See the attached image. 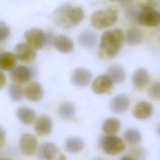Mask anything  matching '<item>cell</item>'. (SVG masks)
Segmentation results:
<instances>
[{"label": "cell", "instance_id": "6da1fadb", "mask_svg": "<svg viewBox=\"0 0 160 160\" xmlns=\"http://www.w3.org/2000/svg\"><path fill=\"white\" fill-rule=\"evenodd\" d=\"M124 39V33L119 28L104 31L101 36L99 43V56L106 59L113 58L119 52Z\"/></svg>", "mask_w": 160, "mask_h": 160}, {"label": "cell", "instance_id": "7a4b0ae2", "mask_svg": "<svg viewBox=\"0 0 160 160\" xmlns=\"http://www.w3.org/2000/svg\"><path fill=\"white\" fill-rule=\"evenodd\" d=\"M84 18V11L81 8L70 4L58 8L53 13L56 24L64 29L71 28L78 25Z\"/></svg>", "mask_w": 160, "mask_h": 160}, {"label": "cell", "instance_id": "3957f363", "mask_svg": "<svg viewBox=\"0 0 160 160\" xmlns=\"http://www.w3.org/2000/svg\"><path fill=\"white\" fill-rule=\"evenodd\" d=\"M118 18V9L115 8H109L94 12L91 16L90 22L93 28L101 29L113 25Z\"/></svg>", "mask_w": 160, "mask_h": 160}, {"label": "cell", "instance_id": "277c9868", "mask_svg": "<svg viewBox=\"0 0 160 160\" xmlns=\"http://www.w3.org/2000/svg\"><path fill=\"white\" fill-rule=\"evenodd\" d=\"M101 140V147L108 154L116 155L119 154L126 148L123 141L116 136L108 135Z\"/></svg>", "mask_w": 160, "mask_h": 160}, {"label": "cell", "instance_id": "5b68a950", "mask_svg": "<svg viewBox=\"0 0 160 160\" xmlns=\"http://www.w3.org/2000/svg\"><path fill=\"white\" fill-rule=\"evenodd\" d=\"M24 38L27 44L34 50L41 49L46 42V35L39 28H32L26 31Z\"/></svg>", "mask_w": 160, "mask_h": 160}, {"label": "cell", "instance_id": "8992f818", "mask_svg": "<svg viewBox=\"0 0 160 160\" xmlns=\"http://www.w3.org/2000/svg\"><path fill=\"white\" fill-rule=\"evenodd\" d=\"M160 14L155 8L141 9L138 17V22L146 27H154L159 24Z\"/></svg>", "mask_w": 160, "mask_h": 160}, {"label": "cell", "instance_id": "52a82bcc", "mask_svg": "<svg viewBox=\"0 0 160 160\" xmlns=\"http://www.w3.org/2000/svg\"><path fill=\"white\" fill-rule=\"evenodd\" d=\"M38 147L37 139L32 134L25 133L21 136L19 140V148L25 156H31L36 151Z\"/></svg>", "mask_w": 160, "mask_h": 160}, {"label": "cell", "instance_id": "ba28073f", "mask_svg": "<svg viewBox=\"0 0 160 160\" xmlns=\"http://www.w3.org/2000/svg\"><path fill=\"white\" fill-rule=\"evenodd\" d=\"M14 52L17 59L23 63H31L36 58L35 50L27 43L21 42L18 44L15 47Z\"/></svg>", "mask_w": 160, "mask_h": 160}, {"label": "cell", "instance_id": "9c48e42d", "mask_svg": "<svg viewBox=\"0 0 160 160\" xmlns=\"http://www.w3.org/2000/svg\"><path fill=\"white\" fill-rule=\"evenodd\" d=\"M92 77V73L88 69L83 68H78L72 71L71 81L74 86L84 88L89 84Z\"/></svg>", "mask_w": 160, "mask_h": 160}, {"label": "cell", "instance_id": "30bf717a", "mask_svg": "<svg viewBox=\"0 0 160 160\" xmlns=\"http://www.w3.org/2000/svg\"><path fill=\"white\" fill-rule=\"evenodd\" d=\"M9 78L15 83L23 84L27 83L31 76V70L25 66H18L9 71Z\"/></svg>", "mask_w": 160, "mask_h": 160}, {"label": "cell", "instance_id": "8fae6325", "mask_svg": "<svg viewBox=\"0 0 160 160\" xmlns=\"http://www.w3.org/2000/svg\"><path fill=\"white\" fill-rule=\"evenodd\" d=\"M113 88V82L107 75H100L95 78L92 84L93 92L98 94L109 92Z\"/></svg>", "mask_w": 160, "mask_h": 160}, {"label": "cell", "instance_id": "7c38bea8", "mask_svg": "<svg viewBox=\"0 0 160 160\" xmlns=\"http://www.w3.org/2000/svg\"><path fill=\"white\" fill-rule=\"evenodd\" d=\"M149 74L144 68H139L132 74V83L134 88L138 91H142L149 82Z\"/></svg>", "mask_w": 160, "mask_h": 160}, {"label": "cell", "instance_id": "4fadbf2b", "mask_svg": "<svg viewBox=\"0 0 160 160\" xmlns=\"http://www.w3.org/2000/svg\"><path fill=\"white\" fill-rule=\"evenodd\" d=\"M39 156L42 158H45L49 160L54 159L56 158L64 159L66 158L63 154H61L58 147L52 143H46L42 144L39 151Z\"/></svg>", "mask_w": 160, "mask_h": 160}, {"label": "cell", "instance_id": "5bb4252c", "mask_svg": "<svg viewBox=\"0 0 160 160\" xmlns=\"http://www.w3.org/2000/svg\"><path fill=\"white\" fill-rule=\"evenodd\" d=\"M129 106V99L125 94H118L114 96L110 101L109 108L114 113L126 112Z\"/></svg>", "mask_w": 160, "mask_h": 160}, {"label": "cell", "instance_id": "9a60e30c", "mask_svg": "<svg viewBox=\"0 0 160 160\" xmlns=\"http://www.w3.org/2000/svg\"><path fill=\"white\" fill-rule=\"evenodd\" d=\"M52 128L51 118L46 115H42L36 121L34 131L40 136H47L51 133Z\"/></svg>", "mask_w": 160, "mask_h": 160}, {"label": "cell", "instance_id": "2e32d148", "mask_svg": "<svg viewBox=\"0 0 160 160\" xmlns=\"http://www.w3.org/2000/svg\"><path fill=\"white\" fill-rule=\"evenodd\" d=\"M24 94L29 101H38L42 98L44 91L41 84L38 82H32L25 88Z\"/></svg>", "mask_w": 160, "mask_h": 160}, {"label": "cell", "instance_id": "e0dca14e", "mask_svg": "<svg viewBox=\"0 0 160 160\" xmlns=\"http://www.w3.org/2000/svg\"><path fill=\"white\" fill-rule=\"evenodd\" d=\"M152 105L147 101L138 102L133 108V116L138 119H146L149 118L152 114Z\"/></svg>", "mask_w": 160, "mask_h": 160}, {"label": "cell", "instance_id": "ac0fdd59", "mask_svg": "<svg viewBox=\"0 0 160 160\" xmlns=\"http://www.w3.org/2000/svg\"><path fill=\"white\" fill-rule=\"evenodd\" d=\"M52 42L56 49L62 53L71 52L74 47L72 40L64 35H59L55 37L52 40Z\"/></svg>", "mask_w": 160, "mask_h": 160}, {"label": "cell", "instance_id": "d6986e66", "mask_svg": "<svg viewBox=\"0 0 160 160\" xmlns=\"http://www.w3.org/2000/svg\"><path fill=\"white\" fill-rule=\"evenodd\" d=\"M16 116L22 124L26 125L32 124L36 119L35 112L26 106H20L17 109Z\"/></svg>", "mask_w": 160, "mask_h": 160}, {"label": "cell", "instance_id": "ffe728a7", "mask_svg": "<svg viewBox=\"0 0 160 160\" xmlns=\"http://www.w3.org/2000/svg\"><path fill=\"white\" fill-rule=\"evenodd\" d=\"M17 58L11 52L6 51L0 54V69L3 71H11L16 65Z\"/></svg>", "mask_w": 160, "mask_h": 160}, {"label": "cell", "instance_id": "44dd1931", "mask_svg": "<svg viewBox=\"0 0 160 160\" xmlns=\"http://www.w3.org/2000/svg\"><path fill=\"white\" fill-rule=\"evenodd\" d=\"M113 83H121L126 78V72L124 68L120 65H112L110 66L106 74Z\"/></svg>", "mask_w": 160, "mask_h": 160}, {"label": "cell", "instance_id": "7402d4cb", "mask_svg": "<svg viewBox=\"0 0 160 160\" xmlns=\"http://www.w3.org/2000/svg\"><path fill=\"white\" fill-rule=\"evenodd\" d=\"M96 34L89 31L81 32L78 37L79 44L87 49L93 48L96 44Z\"/></svg>", "mask_w": 160, "mask_h": 160}, {"label": "cell", "instance_id": "603a6c76", "mask_svg": "<svg viewBox=\"0 0 160 160\" xmlns=\"http://www.w3.org/2000/svg\"><path fill=\"white\" fill-rule=\"evenodd\" d=\"M121 129L119 120L115 118H109L104 121L102 124V129L107 135H114Z\"/></svg>", "mask_w": 160, "mask_h": 160}, {"label": "cell", "instance_id": "cb8c5ba5", "mask_svg": "<svg viewBox=\"0 0 160 160\" xmlns=\"http://www.w3.org/2000/svg\"><path fill=\"white\" fill-rule=\"evenodd\" d=\"M76 113V108L69 102L61 103L58 109V116L64 120H70L73 118Z\"/></svg>", "mask_w": 160, "mask_h": 160}, {"label": "cell", "instance_id": "d4e9b609", "mask_svg": "<svg viewBox=\"0 0 160 160\" xmlns=\"http://www.w3.org/2000/svg\"><path fill=\"white\" fill-rule=\"evenodd\" d=\"M64 147L68 152L77 153L83 149L84 142L80 138L70 137L66 139Z\"/></svg>", "mask_w": 160, "mask_h": 160}, {"label": "cell", "instance_id": "484cf974", "mask_svg": "<svg viewBox=\"0 0 160 160\" xmlns=\"http://www.w3.org/2000/svg\"><path fill=\"white\" fill-rule=\"evenodd\" d=\"M143 39V34L142 31L136 28H133L129 29L126 35L125 40L128 44L135 46L141 42Z\"/></svg>", "mask_w": 160, "mask_h": 160}, {"label": "cell", "instance_id": "4316f807", "mask_svg": "<svg viewBox=\"0 0 160 160\" xmlns=\"http://www.w3.org/2000/svg\"><path fill=\"white\" fill-rule=\"evenodd\" d=\"M124 138L128 144L137 145L141 142L142 136L138 129L135 128H129L125 131Z\"/></svg>", "mask_w": 160, "mask_h": 160}, {"label": "cell", "instance_id": "83f0119b", "mask_svg": "<svg viewBox=\"0 0 160 160\" xmlns=\"http://www.w3.org/2000/svg\"><path fill=\"white\" fill-rule=\"evenodd\" d=\"M8 94L12 101L18 102L24 96V89L19 84H12L8 88Z\"/></svg>", "mask_w": 160, "mask_h": 160}, {"label": "cell", "instance_id": "f1b7e54d", "mask_svg": "<svg viewBox=\"0 0 160 160\" xmlns=\"http://www.w3.org/2000/svg\"><path fill=\"white\" fill-rule=\"evenodd\" d=\"M148 94L150 99L154 101H159L160 99V83L159 82H154L149 88Z\"/></svg>", "mask_w": 160, "mask_h": 160}, {"label": "cell", "instance_id": "f546056e", "mask_svg": "<svg viewBox=\"0 0 160 160\" xmlns=\"http://www.w3.org/2000/svg\"><path fill=\"white\" fill-rule=\"evenodd\" d=\"M139 11L137 8L130 6L126 11V16L129 21L132 22H138V17Z\"/></svg>", "mask_w": 160, "mask_h": 160}, {"label": "cell", "instance_id": "4dcf8cb0", "mask_svg": "<svg viewBox=\"0 0 160 160\" xmlns=\"http://www.w3.org/2000/svg\"><path fill=\"white\" fill-rule=\"evenodd\" d=\"M10 30L8 26L3 21H0V42L4 41L9 35Z\"/></svg>", "mask_w": 160, "mask_h": 160}, {"label": "cell", "instance_id": "1f68e13d", "mask_svg": "<svg viewBox=\"0 0 160 160\" xmlns=\"http://www.w3.org/2000/svg\"><path fill=\"white\" fill-rule=\"evenodd\" d=\"M6 140V132L4 129L0 126V149H1L5 145Z\"/></svg>", "mask_w": 160, "mask_h": 160}, {"label": "cell", "instance_id": "d6a6232c", "mask_svg": "<svg viewBox=\"0 0 160 160\" xmlns=\"http://www.w3.org/2000/svg\"><path fill=\"white\" fill-rule=\"evenodd\" d=\"M6 83V78L4 75V74L0 71V90L2 89Z\"/></svg>", "mask_w": 160, "mask_h": 160}, {"label": "cell", "instance_id": "836d02e7", "mask_svg": "<svg viewBox=\"0 0 160 160\" xmlns=\"http://www.w3.org/2000/svg\"><path fill=\"white\" fill-rule=\"evenodd\" d=\"M111 1H118V2H120V1H122V2H126L128 0H109Z\"/></svg>", "mask_w": 160, "mask_h": 160}, {"label": "cell", "instance_id": "e575fe53", "mask_svg": "<svg viewBox=\"0 0 160 160\" xmlns=\"http://www.w3.org/2000/svg\"><path fill=\"white\" fill-rule=\"evenodd\" d=\"M0 49H1V48H0Z\"/></svg>", "mask_w": 160, "mask_h": 160}]
</instances>
